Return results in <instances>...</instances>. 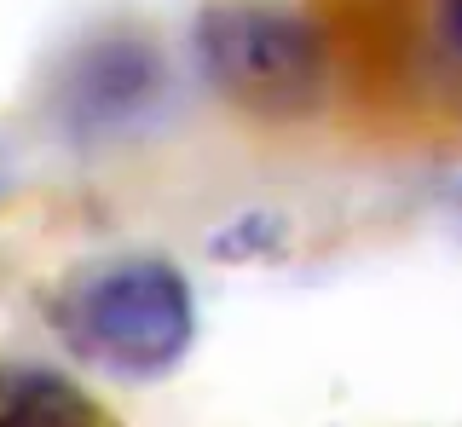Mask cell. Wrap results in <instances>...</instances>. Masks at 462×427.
<instances>
[{"label": "cell", "mask_w": 462, "mask_h": 427, "mask_svg": "<svg viewBox=\"0 0 462 427\" xmlns=\"http://www.w3.org/2000/svg\"><path fill=\"white\" fill-rule=\"evenodd\" d=\"M191 47H197L202 81L260 122H295L318 110V98H324L329 41L295 6L214 0V6H202Z\"/></svg>", "instance_id": "cell-1"}, {"label": "cell", "mask_w": 462, "mask_h": 427, "mask_svg": "<svg viewBox=\"0 0 462 427\" xmlns=\"http://www.w3.org/2000/svg\"><path fill=\"white\" fill-rule=\"evenodd\" d=\"M52 323L76 359L110 376H168L197 341V295L168 260H116L81 277L52 306Z\"/></svg>", "instance_id": "cell-2"}, {"label": "cell", "mask_w": 462, "mask_h": 427, "mask_svg": "<svg viewBox=\"0 0 462 427\" xmlns=\"http://www.w3.org/2000/svg\"><path fill=\"white\" fill-rule=\"evenodd\" d=\"M162 93H168L162 52L134 30H110L69 52L64 76L52 87V104L76 139H122L156 116Z\"/></svg>", "instance_id": "cell-3"}, {"label": "cell", "mask_w": 462, "mask_h": 427, "mask_svg": "<svg viewBox=\"0 0 462 427\" xmlns=\"http://www.w3.org/2000/svg\"><path fill=\"white\" fill-rule=\"evenodd\" d=\"M93 398H81L64 376H41V369H23V376L0 381V427H58V422H93Z\"/></svg>", "instance_id": "cell-4"}]
</instances>
